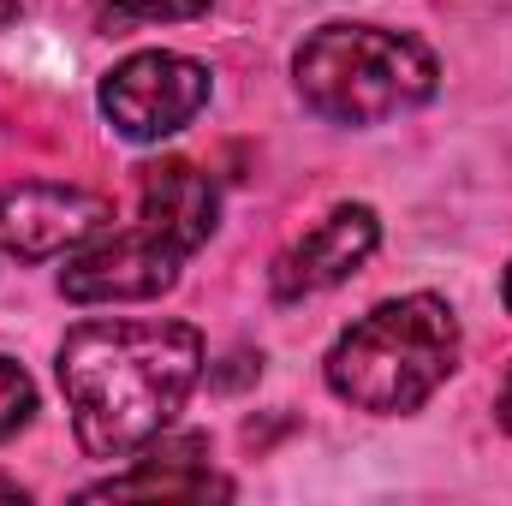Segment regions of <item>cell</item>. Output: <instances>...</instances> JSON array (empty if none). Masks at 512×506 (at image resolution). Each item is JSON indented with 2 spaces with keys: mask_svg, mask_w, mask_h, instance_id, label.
<instances>
[{
  "mask_svg": "<svg viewBox=\"0 0 512 506\" xmlns=\"http://www.w3.org/2000/svg\"><path fill=\"white\" fill-rule=\"evenodd\" d=\"M292 72H298V96L310 102V114L334 126H382L435 96V60L423 54V42L399 30H376V24L316 30L298 48Z\"/></svg>",
  "mask_w": 512,
  "mask_h": 506,
  "instance_id": "cell-3",
  "label": "cell"
},
{
  "mask_svg": "<svg viewBox=\"0 0 512 506\" xmlns=\"http://www.w3.org/2000/svg\"><path fill=\"white\" fill-rule=\"evenodd\" d=\"M459 364V322L441 298H393L340 334L328 352V387L358 411H417Z\"/></svg>",
  "mask_w": 512,
  "mask_h": 506,
  "instance_id": "cell-2",
  "label": "cell"
},
{
  "mask_svg": "<svg viewBox=\"0 0 512 506\" xmlns=\"http://www.w3.org/2000/svg\"><path fill=\"white\" fill-rule=\"evenodd\" d=\"M501 298H507V310H512V268H507V280H501Z\"/></svg>",
  "mask_w": 512,
  "mask_h": 506,
  "instance_id": "cell-14",
  "label": "cell"
},
{
  "mask_svg": "<svg viewBox=\"0 0 512 506\" xmlns=\"http://www.w3.org/2000/svg\"><path fill=\"white\" fill-rule=\"evenodd\" d=\"M102 12L114 24H161V18H197L209 12V0H102Z\"/></svg>",
  "mask_w": 512,
  "mask_h": 506,
  "instance_id": "cell-11",
  "label": "cell"
},
{
  "mask_svg": "<svg viewBox=\"0 0 512 506\" xmlns=\"http://www.w3.org/2000/svg\"><path fill=\"white\" fill-rule=\"evenodd\" d=\"M185 251L173 239H161L149 221H137L126 233L96 239L90 251H78L60 274V292L78 304H131V298H155L173 286Z\"/></svg>",
  "mask_w": 512,
  "mask_h": 506,
  "instance_id": "cell-5",
  "label": "cell"
},
{
  "mask_svg": "<svg viewBox=\"0 0 512 506\" xmlns=\"http://www.w3.org/2000/svg\"><path fill=\"white\" fill-rule=\"evenodd\" d=\"M30 12V0H0V24H12V18H24Z\"/></svg>",
  "mask_w": 512,
  "mask_h": 506,
  "instance_id": "cell-12",
  "label": "cell"
},
{
  "mask_svg": "<svg viewBox=\"0 0 512 506\" xmlns=\"http://www.w3.org/2000/svg\"><path fill=\"white\" fill-rule=\"evenodd\" d=\"M203 370V340L185 322H84L60 346V387L90 459L149 447Z\"/></svg>",
  "mask_w": 512,
  "mask_h": 506,
  "instance_id": "cell-1",
  "label": "cell"
},
{
  "mask_svg": "<svg viewBox=\"0 0 512 506\" xmlns=\"http://www.w3.org/2000/svg\"><path fill=\"white\" fill-rule=\"evenodd\" d=\"M501 429H512V376H507V387H501Z\"/></svg>",
  "mask_w": 512,
  "mask_h": 506,
  "instance_id": "cell-13",
  "label": "cell"
},
{
  "mask_svg": "<svg viewBox=\"0 0 512 506\" xmlns=\"http://www.w3.org/2000/svg\"><path fill=\"white\" fill-rule=\"evenodd\" d=\"M108 227V203L78 185H12L0 191V245L24 262L60 256Z\"/></svg>",
  "mask_w": 512,
  "mask_h": 506,
  "instance_id": "cell-6",
  "label": "cell"
},
{
  "mask_svg": "<svg viewBox=\"0 0 512 506\" xmlns=\"http://www.w3.org/2000/svg\"><path fill=\"white\" fill-rule=\"evenodd\" d=\"M209 102V66L185 60V54H131L102 78V114L114 120L120 137L131 143H155L185 131Z\"/></svg>",
  "mask_w": 512,
  "mask_h": 506,
  "instance_id": "cell-4",
  "label": "cell"
},
{
  "mask_svg": "<svg viewBox=\"0 0 512 506\" xmlns=\"http://www.w3.org/2000/svg\"><path fill=\"white\" fill-rule=\"evenodd\" d=\"M203 453H209L203 435H173L167 441V429H161V441L143 447V465L131 477H114V483H102L90 495H197V501L203 495H233L227 477L203 471Z\"/></svg>",
  "mask_w": 512,
  "mask_h": 506,
  "instance_id": "cell-9",
  "label": "cell"
},
{
  "mask_svg": "<svg viewBox=\"0 0 512 506\" xmlns=\"http://www.w3.org/2000/svg\"><path fill=\"white\" fill-rule=\"evenodd\" d=\"M137 203H143V221L161 239H173L185 256L197 251V245H209L215 215H221V197H215L209 173H197L191 161H155V167H143Z\"/></svg>",
  "mask_w": 512,
  "mask_h": 506,
  "instance_id": "cell-8",
  "label": "cell"
},
{
  "mask_svg": "<svg viewBox=\"0 0 512 506\" xmlns=\"http://www.w3.org/2000/svg\"><path fill=\"white\" fill-rule=\"evenodd\" d=\"M30 411H36V387H30V376H24L18 364L0 358V441L18 435V429L30 423Z\"/></svg>",
  "mask_w": 512,
  "mask_h": 506,
  "instance_id": "cell-10",
  "label": "cell"
},
{
  "mask_svg": "<svg viewBox=\"0 0 512 506\" xmlns=\"http://www.w3.org/2000/svg\"><path fill=\"white\" fill-rule=\"evenodd\" d=\"M0 495H18V489H12V483H0Z\"/></svg>",
  "mask_w": 512,
  "mask_h": 506,
  "instance_id": "cell-15",
  "label": "cell"
},
{
  "mask_svg": "<svg viewBox=\"0 0 512 506\" xmlns=\"http://www.w3.org/2000/svg\"><path fill=\"white\" fill-rule=\"evenodd\" d=\"M376 239H382V227H376V215H370L364 203L334 209V215H328V221H316L292 251H280L274 274H268L274 298H280V304H292V298H310V292L340 286L352 268H364V262H370Z\"/></svg>",
  "mask_w": 512,
  "mask_h": 506,
  "instance_id": "cell-7",
  "label": "cell"
}]
</instances>
